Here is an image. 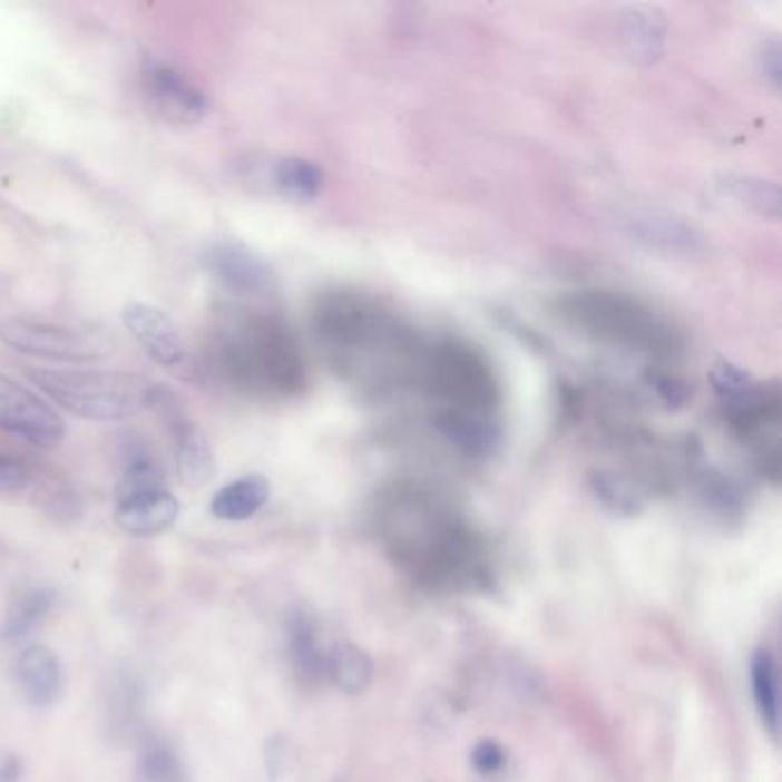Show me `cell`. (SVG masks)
Returning <instances> with one entry per match:
<instances>
[{"instance_id":"6da1fadb","label":"cell","mask_w":782,"mask_h":782,"mask_svg":"<svg viewBox=\"0 0 782 782\" xmlns=\"http://www.w3.org/2000/svg\"><path fill=\"white\" fill-rule=\"evenodd\" d=\"M312 329L331 368L368 393L416 388L427 342L398 312L361 292H326L312 307Z\"/></svg>"},{"instance_id":"7a4b0ae2","label":"cell","mask_w":782,"mask_h":782,"mask_svg":"<svg viewBox=\"0 0 782 782\" xmlns=\"http://www.w3.org/2000/svg\"><path fill=\"white\" fill-rule=\"evenodd\" d=\"M221 370L248 393L294 398L307 385L301 344L283 317L253 315L232 324L218 344Z\"/></svg>"},{"instance_id":"3957f363","label":"cell","mask_w":782,"mask_h":782,"mask_svg":"<svg viewBox=\"0 0 782 782\" xmlns=\"http://www.w3.org/2000/svg\"><path fill=\"white\" fill-rule=\"evenodd\" d=\"M558 317L595 342L671 363L684 354L677 326L643 301L610 290H578L556 303Z\"/></svg>"},{"instance_id":"277c9868","label":"cell","mask_w":782,"mask_h":782,"mask_svg":"<svg viewBox=\"0 0 782 782\" xmlns=\"http://www.w3.org/2000/svg\"><path fill=\"white\" fill-rule=\"evenodd\" d=\"M30 381L60 409L99 422L129 420L154 404L156 383L117 370H28Z\"/></svg>"},{"instance_id":"5b68a950","label":"cell","mask_w":782,"mask_h":782,"mask_svg":"<svg viewBox=\"0 0 782 782\" xmlns=\"http://www.w3.org/2000/svg\"><path fill=\"white\" fill-rule=\"evenodd\" d=\"M439 409L496 416L502 393L500 381L480 349L463 340L427 342L418 385Z\"/></svg>"},{"instance_id":"8992f818","label":"cell","mask_w":782,"mask_h":782,"mask_svg":"<svg viewBox=\"0 0 782 782\" xmlns=\"http://www.w3.org/2000/svg\"><path fill=\"white\" fill-rule=\"evenodd\" d=\"M730 432L751 446L762 473L771 480L780 478V420L782 398L775 381H751L744 390L721 400Z\"/></svg>"},{"instance_id":"52a82bcc","label":"cell","mask_w":782,"mask_h":782,"mask_svg":"<svg viewBox=\"0 0 782 782\" xmlns=\"http://www.w3.org/2000/svg\"><path fill=\"white\" fill-rule=\"evenodd\" d=\"M0 342L19 354L53 363H92L113 351L110 338L101 331L30 317L0 320Z\"/></svg>"},{"instance_id":"ba28073f","label":"cell","mask_w":782,"mask_h":782,"mask_svg":"<svg viewBox=\"0 0 782 782\" xmlns=\"http://www.w3.org/2000/svg\"><path fill=\"white\" fill-rule=\"evenodd\" d=\"M0 429L42 450L58 448L67 434L62 416L8 374H0Z\"/></svg>"},{"instance_id":"9c48e42d","label":"cell","mask_w":782,"mask_h":782,"mask_svg":"<svg viewBox=\"0 0 782 782\" xmlns=\"http://www.w3.org/2000/svg\"><path fill=\"white\" fill-rule=\"evenodd\" d=\"M143 90L151 110L173 127H193L209 115L207 95L166 62H147L143 69Z\"/></svg>"},{"instance_id":"30bf717a","label":"cell","mask_w":782,"mask_h":782,"mask_svg":"<svg viewBox=\"0 0 782 782\" xmlns=\"http://www.w3.org/2000/svg\"><path fill=\"white\" fill-rule=\"evenodd\" d=\"M203 266L225 290L240 296H255L271 285V266L244 244L218 242L205 248Z\"/></svg>"},{"instance_id":"8fae6325","label":"cell","mask_w":782,"mask_h":782,"mask_svg":"<svg viewBox=\"0 0 782 782\" xmlns=\"http://www.w3.org/2000/svg\"><path fill=\"white\" fill-rule=\"evenodd\" d=\"M123 324L154 363L164 368H177L184 363L186 346L177 324L166 310L151 303L131 301L123 307Z\"/></svg>"},{"instance_id":"7c38bea8","label":"cell","mask_w":782,"mask_h":782,"mask_svg":"<svg viewBox=\"0 0 782 782\" xmlns=\"http://www.w3.org/2000/svg\"><path fill=\"white\" fill-rule=\"evenodd\" d=\"M432 424L450 446L468 457H489L502 441L496 416L437 409L432 413Z\"/></svg>"},{"instance_id":"4fadbf2b","label":"cell","mask_w":782,"mask_h":782,"mask_svg":"<svg viewBox=\"0 0 782 782\" xmlns=\"http://www.w3.org/2000/svg\"><path fill=\"white\" fill-rule=\"evenodd\" d=\"M168 420L175 437V468L179 482L190 489H198L212 482L216 473V463L203 429L190 422L179 409L170 411Z\"/></svg>"},{"instance_id":"5bb4252c","label":"cell","mask_w":782,"mask_h":782,"mask_svg":"<svg viewBox=\"0 0 782 782\" xmlns=\"http://www.w3.org/2000/svg\"><path fill=\"white\" fill-rule=\"evenodd\" d=\"M179 517V502L168 489H154L117 500L115 521L125 532L149 537L168 530Z\"/></svg>"},{"instance_id":"9a60e30c","label":"cell","mask_w":782,"mask_h":782,"mask_svg":"<svg viewBox=\"0 0 782 782\" xmlns=\"http://www.w3.org/2000/svg\"><path fill=\"white\" fill-rule=\"evenodd\" d=\"M17 682L30 705L49 707L65 686L62 663L49 647L30 645L17 661Z\"/></svg>"},{"instance_id":"2e32d148","label":"cell","mask_w":782,"mask_h":782,"mask_svg":"<svg viewBox=\"0 0 782 782\" xmlns=\"http://www.w3.org/2000/svg\"><path fill=\"white\" fill-rule=\"evenodd\" d=\"M268 482L262 476H246L225 485L212 498V515L221 521H246L268 500Z\"/></svg>"},{"instance_id":"e0dca14e","label":"cell","mask_w":782,"mask_h":782,"mask_svg":"<svg viewBox=\"0 0 782 782\" xmlns=\"http://www.w3.org/2000/svg\"><path fill=\"white\" fill-rule=\"evenodd\" d=\"M154 489H166L162 466L154 459L143 439L129 434L123 446V476L115 487L117 500Z\"/></svg>"},{"instance_id":"ac0fdd59","label":"cell","mask_w":782,"mask_h":782,"mask_svg":"<svg viewBox=\"0 0 782 782\" xmlns=\"http://www.w3.org/2000/svg\"><path fill=\"white\" fill-rule=\"evenodd\" d=\"M56 606V593L45 585L23 590L10 606L6 624H3V638L10 643H21L32 636L42 624L49 619Z\"/></svg>"},{"instance_id":"d6986e66","label":"cell","mask_w":782,"mask_h":782,"mask_svg":"<svg viewBox=\"0 0 782 782\" xmlns=\"http://www.w3.org/2000/svg\"><path fill=\"white\" fill-rule=\"evenodd\" d=\"M273 184L290 203H312L324 188V173L317 164L301 156H287L273 168Z\"/></svg>"},{"instance_id":"ffe728a7","label":"cell","mask_w":782,"mask_h":782,"mask_svg":"<svg viewBox=\"0 0 782 782\" xmlns=\"http://www.w3.org/2000/svg\"><path fill=\"white\" fill-rule=\"evenodd\" d=\"M622 42L638 62H652L663 45V21L652 10L632 8L622 17Z\"/></svg>"},{"instance_id":"44dd1931","label":"cell","mask_w":782,"mask_h":782,"mask_svg":"<svg viewBox=\"0 0 782 782\" xmlns=\"http://www.w3.org/2000/svg\"><path fill=\"white\" fill-rule=\"evenodd\" d=\"M324 673L346 693H361L372 680L368 654L349 643H338L326 652Z\"/></svg>"},{"instance_id":"7402d4cb","label":"cell","mask_w":782,"mask_h":782,"mask_svg":"<svg viewBox=\"0 0 782 782\" xmlns=\"http://www.w3.org/2000/svg\"><path fill=\"white\" fill-rule=\"evenodd\" d=\"M138 782H188L186 766L168 741L149 739L136 760Z\"/></svg>"},{"instance_id":"603a6c76","label":"cell","mask_w":782,"mask_h":782,"mask_svg":"<svg viewBox=\"0 0 782 782\" xmlns=\"http://www.w3.org/2000/svg\"><path fill=\"white\" fill-rule=\"evenodd\" d=\"M636 234L641 237V242H647L652 246L658 248H668V251H695V246L700 244V234L695 232L693 225L671 218V216H647V218H638L636 223Z\"/></svg>"},{"instance_id":"cb8c5ba5","label":"cell","mask_w":782,"mask_h":782,"mask_svg":"<svg viewBox=\"0 0 782 782\" xmlns=\"http://www.w3.org/2000/svg\"><path fill=\"white\" fill-rule=\"evenodd\" d=\"M287 632H290V652H292L296 671L310 682L324 677L326 652L320 649L315 629H312V622L305 615H294Z\"/></svg>"},{"instance_id":"d4e9b609","label":"cell","mask_w":782,"mask_h":782,"mask_svg":"<svg viewBox=\"0 0 782 782\" xmlns=\"http://www.w3.org/2000/svg\"><path fill=\"white\" fill-rule=\"evenodd\" d=\"M753 695L757 702L760 716L764 725L775 732L778 730V675H775V661L769 649H762L753 658Z\"/></svg>"},{"instance_id":"484cf974","label":"cell","mask_w":782,"mask_h":782,"mask_svg":"<svg viewBox=\"0 0 782 782\" xmlns=\"http://www.w3.org/2000/svg\"><path fill=\"white\" fill-rule=\"evenodd\" d=\"M739 201H744L749 207H755L762 214H778V190L766 182H751L744 177L730 179L727 184Z\"/></svg>"},{"instance_id":"4316f807","label":"cell","mask_w":782,"mask_h":782,"mask_svg":"<svg viewBox=\"0 0 782 782\" xmlns=\"http://www.w3.org/2000/svg\"><path fill=\"white\" fill-rule=\"evenodd\" d=\"M649 381L654 385V390L658 393V398L666 402L668 407H684L691 398V388L686 381H682L680 377L671 374V372H661V370H652L649 372Z\"/></svg>"},{"instance_id":"83f0119b","label":"cell","mask_w":782,"mask_h":782,"mask_svg":"<svg viewBox=\"0 0 782 782\" xmlns=\"http://www.w3.org/2000/svg\"><path fill=\"white\" fill-rule=\"evenodd\" d=\"M32 482L30 468L12 457H0V491L19 493L26 491Z\"/></svg>"},{"instance_id":"f1b7e54d","label":"cell","mask_w":782,"mask_h":782,"mask_svg":"<svg viewBox=\"0 0 782 782\" xmlns=\"http://www.w3.org/2000/svg\"><path fill=\"white\" fill-rule=\"evenodd\" d=\"M473 764L485 773H493L505 764V753L496 741H482V744L473 751Z\"/></svg>"},{"instance_id":"f546056e","label":"cell","mask_w":782,"mask_h":782,"mask_svg":"<svg viewBox=\"0 0 782 782\" xmlns=\"http://www.w3.org/2000/svg\"><path fill=\"white\" fill-rule=\"evenodd\" d=\"M760 62H762V71L766 74L769 81L778 88L780 86V45H778V39H769V42L762 47Z\"/></svg>"},{"instance_id":"4dcf8cb0","label":"cell","mask_w":782,"mask_h":782,"mask_svg":"<svg viewBox=\"0 0 782 782\" xmlns=\"http://www.w3.org/2000/svg\"><path fill=\"white\" fill-rule=\"evenodd\" d=\"M23 775V764L14 755L0 757V782H19Z\"/></svg>"}]
</instances>
